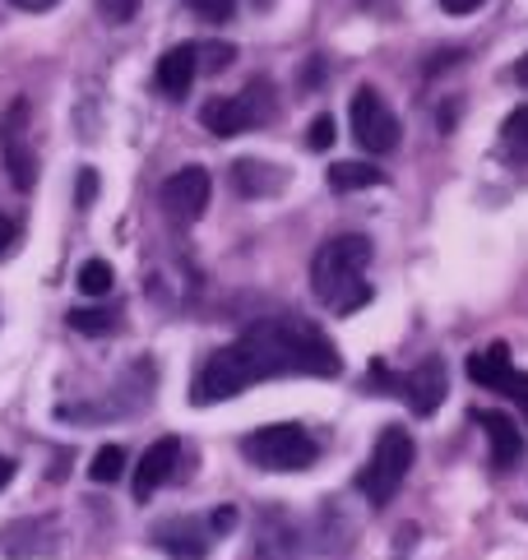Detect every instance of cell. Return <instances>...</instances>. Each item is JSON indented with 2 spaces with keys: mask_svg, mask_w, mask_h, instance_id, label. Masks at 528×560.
Returning <instances> with one entry per match:
<instances>
[{
  "mask_svg": "<svg viewBox=\"0 0 528 560\" xmlns=\"http://www.w3.org/2000/svg\"><path fill=\"white\" fill-rule=\"evenodd\" d=\"M237 343L251 352L260 380H269V375H338L343 371L338 348L301 315L255 319Z\"/></svg>",
  "mask_w": 528,
  "mask_h": 560,
  "instance_id": "cell-1",
  "label": "cell"
},
{
  "mask_svg": "<svg viewBox=\"0 0 528 560\" xmlns=\"http://www.w3.org/2000/svg\"><path fill=\"white\" fill-rule=\"evenodd\" d=\"M367 265H371V242L367 236H334V242H324L311 259V292L315 302H324L330 311L348 315L357 306H367Z\"/></svg>",
  "mask_w": 528,
  "mask_h": 560,
  "instance_id": "cell-2",
  "label": "cell"
},
{
  "mask_svg": "<svg viewBox=\"0 0 528 560\" xmlns=\"http://www.w3.org/2000/svg\"><path fill=\"white\" fill-rule=\"evenodd\" d=\"M260 385V371L251 362V352L241 343H228L205 357V366L195 371L191 380V404L205 408V404H228V398H237L241 389Z\"/></svg>",
  "mask_w": 528,
  "mask_h": 560,
  "instance_id": "cell-3",
  "label": "cell"
},
{
  "mask_svg": "<svg viewBox=\"0 0 528 560\" xmlns=\"http://www.w3.org/2000/svg\"><path fill=\"white\" fill-rule=\"evenodd\" d=\"M413 454H417V450H413V435L403 431V427L380 431L376 450H371V458H367V468H361V477H357L361 495H367L376 510L394 500V491L403 487V477H409V468H413Z\"/></svg>",
  "mask_w": 528,
  "mask_h": 560,
  "instance_id": "cell-4",
  "label": "cell"
},
{
  "mask_svg": "<svg viewBox=\"0 0 528 560\" xmlns=\"http://www.w3.org/2000/svg\"><path fill=\"white\" fill-rule=\"evenodd\" d=\"M241 454L264 472H301V468L315 464V440L292 422H278V427L251 431L241 440Z\"/></svg>",
  "mask_w": 528,
  "mask_h": 560,
  "instance_id": "cell-5",
  "label": "cell"
},
{
  "mask_svg": "<svg viewBox=\"0 0 528 560\" xmlns=\"http://www.w3.org/2000/svg\"><path fill=\"white\" fill-rule=\"evenodd\" d=\"M274 93L264 79H255V84L246 93H232V97H209L205 107H199V126H205L209 135L218 139H232L241 130H251V126H264V121H274Z\"/></svg>",
  "mask_w": 528,
  "mask_h": 560,
  "instance_id": "cell-6",
  "label": "cell"
},
{
  "mask_svg": "<svg viewBox=\"0 0 528 560\" xmlns=\"http://www.w3.org/2000/svg\"><path fill=\"white\" fill-rule=\"evenodd\" d=\"M28 121H33V107L24 97L10 103L5 116H0V153H5V172L19 190L37 186V153H33V139H28Z\"/></svg>",
  "mask_w": 528,
  "mask_h": 560,
  "instance_id": "cell-7",
  "label": "cell"
},
{
  "mask_svg": "<svg viewBox=\"0 0 528 560\" xmlns=\"http://www.w3.org/2000/svg\"><path fill=\"white\" fill-rule=\"evenodd\" d=\"M371 375L376 380H384L390 389H399L403 398H409V408L417 412V417H432L440 404H445V389H450V380H445V362L440 357H432V362H422V366H413L409 375H390L380 362L371 366Z\"/></svg>",
  "mask_w": 528,
  "mask_h": 560,
  "instance_id": "cell-8",
  "label": "cell"
},
{
  "mask_svg": "<svg viewBox=\"0 0 528 560\" xmlns=\"http://www.w3.org/2000/svg\"><path fill=\"white\" fill-rule=\"evenodd\" d=\"M353 135H357V144L367 149V153H390L399 144V116L384 107V97L376 89H357L353 93Z\"/></svg>",
  "mask_w": 528,
  "mask_h": 560,
  "instance_id": "cell-9",
  "label": "cell"
},
{
  "mask_svg": "<svg viewBox=\"0 0 528 560\" xmlns=\"http://www.w3.org/2000/svg\"><path fill=\"white\" fill-rule=\"evenodd\" d=\"M209 195H214V182H209L205 167H181L176 176L162 182V195L158 199H162V213H168L176 228H191V223L205 218Z\"/></svg>",
  "mask_w": 528,
  "mask_h": 560,
  "instance_id": "cell-10",
  "label": "cell"
},
{
  "mask_svg": "<svg viewBox=\"0 0 528 560\" xmlns=\"http://www.w3.org/2000/svg\"><path fill=\"white\" fill-rule=\"evenodd\" d=\"M153 542L168 551L172 560H205L209 556V528L205 518H168V524H153Z\"/></svg>",
  "mask_w": 528,
  "mask_h": 560,
  "instance_id": "cell-11",
  "label": "cell"
},
{
  "mask_svg": "<svg viewBox=\"0 0 528 560\" xmlns=\"http://www.w3.org/2000/svg\"><path fill=\"white\" fill-rule=\"evenodd\" d=\"M176 458H181V440H176V435L153 440V445L145 450V458H139V468H135V495H139V500H149V495L172 477Z\"/></svg>",
  "mask_w": 528,
  "mask_h": 560,
  "instance_id": "cell-12",
  "label": "cell"
},
{
  "mask_svg": "<svg viewBox=\"0 0 528 560\" xmlns=\"http://www.w3.org/2000/svg\"><path fill=\"white\" fill-rule=\"evenodd\" d=\"M473 422L486 431V440H492V464L496 468H515L519 458H524V435H519V427L510 422V417L492 412V408H478Z\"/></svg>",
  "mask_w": 528,
  "mask_h": 560,
  "instance_id": "cell-13",
  "label": "cell"
},
{
  "mask_svg": "<svg viewBox=\"0 0 528 560\" xmlns=\"http://www.w3.org/2000/svg\"><path fill=\"white\" fill-rule=\"evenodd\" d=\"M195 47H172V51H162V61H158V89L168 93V97H186L191 84H195Z\"/></svg>",
  "mask_w": 528,
  "mask_h": 560,
  "instance_id": "cell-14",
  "label": "cell"
},
{
  "mask_svg": "<svg viewBox=\"0 0 528 560\" xmlns=\"http://www.w3.org/2000/svg\"><path fill=\"white\" fill-rule=\"evenodd\" d=\"M510 371H515V362H510V348L505 343H492V348H482L478 357H469V375L486 389H501Z\"/></svg>",
  "mask_w": 528,
  "mask_h": 560,
  "instance_id": "cell-15",
  "label": "cell"
},
{
  "mask_svg": "<svg viewBox=\"0 0 528 560\" xmlns=\"http://www.w3.org/2000/svg\"><path fill=\"white\" fill-rule=\"evenodd\" d=\"M232 182L241 195H269L283 186V172L278 167H264V163H237L232 167Z\"/></svg>",
  "mask_w": 528,
  "mask_h": 560,
  "instance_id": "cell-16",
  "label": "cell"
},
{
  "mask_svg": "<svg viewBox=\"0 0 528 560\" xmlns=\"http://www.w3.org/2000/svg\"><path fill=\"white\" fill-rule=\"evenodd\" d=\"M384 182V172L371 167V163H338L330 167V186L338 195H348V190H367V186H380Z\"/></svg>",
  "mask_w": 528,
  "mask_h": 560,
  "instance_id": "cell-17",
  "label": "cell"
},
{
  "mask_svg": "<svg viewBox=\"0 0 528 560\" xmlns=\"http://www.w3.org/2000/svg\"><path fill=\"white\" fill-rule=\"evenodd\" d=\"M501 153L510 163H528V107H515L501 126Z\"/></svg>",
  "mask_w": 528,
  "mask_h": 560,
  "instance_id": "cell-18",
  "label": "cell"
},
{
  "mask_svg": "<svg viewBox=\"0 0 528 560\" xmlns=\"http://www.w3.org/2000/svg\"><path fill=\"white\" fill-rule=\"evenodd\" d=\"M66 319H70V329H79V334H112L120 315L112 306H79Z\"/></svg>",
  "mask_w": 528,
  "mask_h": 560,
  "instance_id": "cell-19",
  "label": "cell"
},
{
  "mask_svg": "<svg viewBox=\"0 0 528 560\" xmlns=\"http://www.w3.org/2000/svg\"><path fill=\"white\" fill-rule=\"evenodd\" d=\"M79 292L84 296H107L112 292V265L107 259H84V265H79Z\"/></svg>",
  "mask_w": 528,
  "mask_h": 560,
  "instance_id": "cell-20",
  "label": "cell"
},
{
  "mask_svg": "<svg viewBox=\"0 0 528 560\" xmlns=\"http://www.w3.org/2000/svg\"><path fill=\"white\" fill-rule=\"evenodd\" d=\"M89 472H93V482H103V487L116 482V477L126 472V454H120V445H103V450H97Z\"/></svg>",
  "mask_w": 528,
  "mask_h": 560,
  "instance_id": "cell-21",
  "label": "cell"
},
{
  "mask_svg": "<svg viewBox=\"0 0 528 560\" xmlns=\"http://www.w3.org/2000/svg\"><path fill=\"white\" fill-rule=\"evenodd\" d=\"M232 56H237V51H232L228 43H205V47H195V61L205 66L209 74H222V70H228V66H232Z\"/></svg>",
  "mask_w": 528,
  "mask_h": 560,
  "instance_id": "cell-22",
  "label": "cell"
},
{
  "mask_svg": "<svg viewBox=\"0 0 528 560\" xmlns=\"http://www.w3.org/2000/svg\"><path fill=\"white\" fill-rule=\"evenodd\" d=\"M181 5H191L199 19H209V24H228L232 10H237V0H181Z\"/></svg>",
  "mask_w": 528,
  "mask_h": 560,
  "instance_id": "cell-23",
  "label": "cell"
},
{
  "mask_svg": "<svg viewBox=\"0 0 528 560\" xmlns=\"http://www.w3.org/2000/svg\"><path fill=\"white\" fill-rule=\"evenodd\" d=\"M496 394L515 398V408L524 412V422H528V371H510V375H505V385H501Z\"/></svg>",
  "mask_w": 528,
  "mask_h": 560,
  "instance_id": "cell-24",
  "label": "cell"
},
{
  "mask_svg": "<svg viewBox=\"0 0 528 560\" xmlns=\"http://www.w3.org/2000/svg\"><path fill=\"white\" fill-rule=\"evenodd\" d=\"M97 10H103L107 24H130L135 10H139V0H97Z\"/></svg>",
  "mask_w": 528,
  "mask_h": 560,
  "instance_id": "cell-25",
  "label": "cell"
},
{
  "mask_svg": "<svg viewBox=\"0 0 528 560\" xmlns=\"http://www.w3.org/2000/svg\"><path fill=\"white\" fill-rule=\"evenodd\" d=\"M307 144H311L315 153L334 144V121H330V116H315V121H311V130H307Z\"/></svg>",
  "mask_w": 528,
  "mask_h": 560,
  "instance_id": "cell-26",
  "label": "cell"
},
{
  "mask_svg": "<svg viewBox=\"0 0 528 560\" xmlns=\"http://www.w3.org/2000/svg\"><path fill=\"white\" fill-rule=\"evenodd\" d=\"M93 195H97V176L93 172H79V205H89Z\"/></svg>",
  "mask_w": 528,
  "mask_h": 560,
  "instance_id": "cell-27",
  "label": "cell"
},
{
  "mask_svg": "<svg viewBox=\"0 0 528 560\" xmlns=\"http://www.w3.org/2000/svg\"><path fill=\"white\" fill-rule=\"evenodd\" d=\"M440 5L450 10V14H473V10L482 5V0H440Z\"/></svg>",
  "mask_w": 528,
  "mask_h": 560,
  "instance_id": "cell-28",
  "label": "cell"
},
{
  "mask_svg": "<svg viewBox=\"0 0 528 560\" xmlns=\"http://www.w3.org/2000/svg\"><path fill=\"white\" fill-rule=\"evenodd\" d=\"M10 5H19V10H33V14H43V10L60 5V0H10Z\"/></svg>",
  "mask_w": 528,
  "mask_h": 560,
  "instance_id": "cell-29",
  "label": "cell"
},
{
  "mask_svg": "<svg viewBox=\"0 0 528 560\" xmlns=\"http://www.w3.org/2000/svg\"><path fill=\"white\" fill-rule=\"evenodd\" d=\"M14 246V223H10V218H0V255H5Z\"/></svg>",
  "mask_w": 528,
  "mask_h": 560,
  "instance_id": "cell-30",
  "label": "cell"
},
{
  "mask_svg": "<svg viewBox=\"0 0 528 560\" xmlns=\"http://www.w3.org/2000/svg\"><path fill=\"white\" fill-rule=\"evenodd\" d=\"M10 477H14V464H10V458H5V454H0V491H5V487H10Z\"/></svg>",
  "mask_w": 528,
  "mask_h": 560,
  "instance_id": "cell-31",
  "label": "cell"
},
{
  "mask_svg": "<svg viewBox=\"0 0 528 560\" xmlns=\"http://www.w3.org/2000/svg\"><path fill=\"white\" fill-rule=\"evenodd\" d=\"M361 5H367V10H380V14H384V10H394V0H361Z\"/></svg>",
  "mask_w": 528,
  "mask_h": 560,
  "instance_id": "cell-32",
  "label": "cell"
},
{
  "mask_svg": "<svg viewBox=\"0 0 528 560\" xmlns=\"http://www.w3.org/2000/svg\"><path fill=\"white\" fill-rule=\"evenodd\" d=\"M515 74H519V84L528 89V56H524V61H519V70H515Z\"/></svg>",
  "mask_w": 528,
  "mask_h": 560,
  "instance_id": "cell-33",
  "label": "cell"
}]
</instances>
